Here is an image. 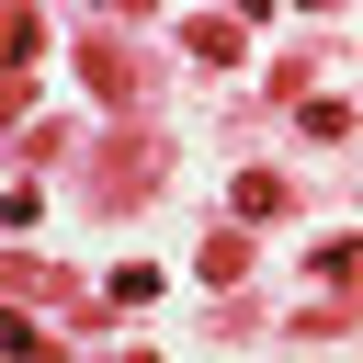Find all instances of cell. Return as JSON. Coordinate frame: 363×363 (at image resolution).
I'll list each match as a JSON object with an SVG mask.
<instances>
[{"mask_svg": "<svg viewBox=\"0 0 363 363\" xmlns=\"http://www.w3.org/2000/svg\"><path fill=\"white\" fill-rule=\"evenodd\" d=\"M306 272H318V284H329V306H318V318H306V329H329V318H340V306H352V295H363V238H329V250H318V261H306Z\"/></svg>", "mask_w": 363, "mask_h": 363, "instance_id": "cell-2", "label": "cell"}, {"mask_svg": "<svg viewBox=\"0 0 363 363\" xmlns=\"http://www.w3.org/2000/svg\"><path fill=\"white\" fill-rule=\"evenodd\" d=\"M295 125H306V136L329 147V136H352V102H295Z\"/></svg>", "mask_w": 363, "mask_h": 363, "instance_id": "cell-8", "label": "cell"}, {"mask_svg": "<svg viewBox=\"0 0 363 363\" xmlns=\"http://www.w3.org/2000/svg\"><path fill=\"white\" fill-rule=\"evenodd\" d=\"M284 204H295V182H272V170H238V182H227V216H238V227H261V216H284Z\"/></svg>", "mask_w": 363, "mask_h": 363, "instance_id": "cell-5", "label": "cell"}, {"mask_svg": "<svg viewBox=\"0 0 363 363\" xmlns=\"http://www.w3.org/2000/svg\"><path fill=\"white\" fill-rule=\"evenodd\" d=\"M79 79H91V102H113V113L136 102V68H125V45H113V34H79Z\"/></svg>", "mask_w": 363, "mask_h": 363, "instance_id": "cell-1", "label": "cell"}, {"mask_svg": "<svg viewBox=\"0 0 363 363\" xmlns=\"http://www.w3.org/2000/svg\"><path fill=\"white\" fill-rule=\"evenodd\" d=\"M147 295H159V261H125V272L102 284V306H147Z\"/></svg>", "mask_w": 363, "mask_h": 363, "instance_id": "cell-7", "label": "cell"}, {"mask_svg": "<svg viewBox=\"0 0 363 363\" xmlns=\"http://www.w3.org/2000/svg\"><path fill=\"white\" fill-rule=\"evenodd\" d=\"M147 170H159V147H147V136H125L91 182H102V204H136V193H147Z\"/></svg>", "mask_w": 363, "mask_h": 363, "instance_id": "cell-4", "label": "cell"}, {"mask_svg": "<svg viewBox=\"0 0 363 363\" xmlns=\"http://www.w3.org/2000/svg\"><path fill=\"white\" fill-rule=\"evenodd\" d=\"M11 363H68V352H57L45 329H11Z\"/></svg>", "mask_w": 363, "mask_h": 363, "instance_id": "cell-9", "label": "cell"}, {"mask_svg": "<svg viewBox=\"0 0 363 363\" xmlns=\"http://www.w3.org/2000/svg\"><path fill=\"white\" fill-rule=\"evenodd\" d=\"M238 45H250V23H227V11H193L182 23V57H204V68H238Z\"/></svg>", "mask_w": 363, "mask_h": 363, "instance_id": "cell-3", "label": "cell"}, {"mask_svg": "<svg viewBox=\"0 0 363 363\" xmlns=\"http://www.w3.org/2000/svg\"><path fill=\"white\" fill-rule=\"evenodd\" d=\"M125 363H159V352H125Z\"/></svg>", "mask_w": 363, "mask_h": 363, "instance_id": "cell-10", "label": "cell"}, {"mask_svg": "<svg viewBox=\"0 0 363 363\" xmlns=\"http://www.w3.org/2000/svg\"><path fill=\"white\" fill-rule=\"evenodd\" d=\"M193 272H204V284H250V238H238V227H216V238H204V261H193Z\"/></svg>", "mask_w": 363, "mask_h": 363, "instance_id": "cell-6", "label": "cell"}]
</instances>
